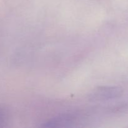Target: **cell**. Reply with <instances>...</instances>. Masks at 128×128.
<instances>
[{"mask_svg": "<svg viewBox=\"0 0 128 128\" xmlns=\"http://www.w3.org/2000/svg\"><path fill=\"white\" fill-rule=\"evenodd\" d=\"M122 94V89L118 86H99L90 92L89 94V100L94 102L108 101L118 98Z\"/></svg>", "mask_w": 128, "mask_h": 128, "instance_id": "6da1fadb", "label": "cell"}]
</instances>
